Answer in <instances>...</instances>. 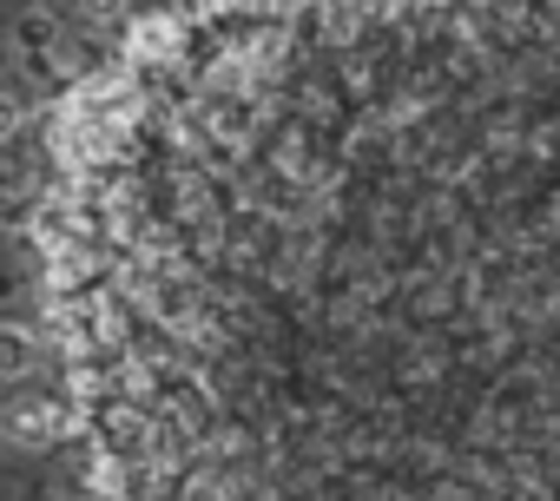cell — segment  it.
I'll return each instance as SVG.
<instances>
[{
    "label": "cell",
    "instance_id": "1",
    "mask_svg": "<svg viewBox=\"0 0 560 501\" xmlns=\"http://www.w3.org/2000/svg\"><path fill=\"white\" fill-rule=\"evenodd\" d=\"M60 429H67V409L47 403V396H21V403L0 409V435H8L14 448H47Z\"/></svg>",
    "mask_w": 560,
    "mask_h": 501
},
{
    "label": "cell",
    "instance_id": "2",
    "mask_svg": "<svg viewBox=\"0 0 560 501\" xmlns=\"http://www.w3.org/2000/svg\"><path fill=\"white\" fill-rule=\"evenodd\" d=\"M126 54H132V60H172V54H178V21H172V14H145V21H132Z\"/></svg>",
    "mask_w": 560,
    "mask_h": 501
},
{
    "label": "cell",
    "instance_id": "3",
    "mask_svg": "<svg viewBox=\"0 0 560 501\" xmlns=\"http://www.w3.org/2000/svg\"><path fill=\"white\" fill-rule=\"evenodd\" d=\"M40 363V337L21 330V324H0V383H14Z\"/></svg>",
    "mask_w": 560,
    "mask_h": 501
},
{
    "label": "cell",
    "instance_id": "4",
    "mask_svg": "<svg viewBox=\"0 0 560 501\" xmlns=\"http://www.w3.org/2000/svg\"><path fill=\"white\" fill-rule=\"evenodd\" d=\"M324 27H330V40H350L363 27V0H324Z\"/></svg>",
    "mask_w": 560,
    "mask_h": 501
},
{
    "label": "cell",
    "instance_id": "5",
    "mask_svg": "<svg viewBox=\"0 0 560 501\" xmlns=\"http://www.w3.org/2000/svg\"><path fill=\"white\" fill-rule=\"evenodd\" d=\"M21 113H27V106H21L14 93H0V139H14V132H21Z\"/></svg>",
    "mask_w": 560,
    "mask_h": 501
},
{
    "label": "cell",
    "instance_id": "6",
    "mask_svg": "<svg viewBox=\"0 0 560 501\" xmlns=\"http://www.w3.org/2000/svg\"><path fill=\"white\" fill-rule=\"evenodd\" d=\"M73 8H80V21H113L126 0H73Z\"/></svg>",
    "mask_w": 560,
    "mask_h": 501
},
{
    "label": "cell",
    "instance_id": "7",
    "mask_svg": "<svg viewBox=\"0 0 560 501\" xmlns=\"http://www.w3.org/2000/svg\"><path fill=\"white\" fill-rule=\"evenodd\" d=\"M185 501H224V481H211V475H198V481L185 488Z\"/></svg>",
    "mask_w": 560,
    "mask_h": 501
}]
</instances>
